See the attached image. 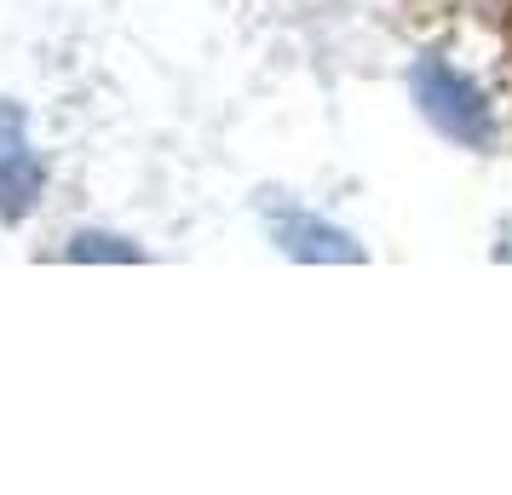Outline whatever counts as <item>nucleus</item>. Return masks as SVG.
Instances as JSON below:
<instances>
[{
	"label": "nucleus",
	"mask_w": 512,
	"mask_h": 495,
	"mask_svg": "<svg viewBox=\"0 0 512 495\" xmlns=\"http://www.w3.org/2000/svg\"><path fill=\"white\" fill-rule=\"evenodd\" d=\"M70 260H139L133 248H116V236H75Z\"/></svg>",
	"instance_id": "obj_4"
},
{
	"label": "nucleus",
	"mask_w": 512,
	"mask_h": 495,
	"mask_svg": "<svg viewBox=\"0 0 512 495\" xmlns=\"http://www.w3.org/2000/svg\"><path fill=\"white\" fill-rule=\"evenodd\" d=\"M41 196V162L24 144V116L12 104H0V213L24 219Z\"/></svg>",
	"instance_id": "obj_2"
},
{
	"label": "nucleus",
	"mask_w": 512,
	"mask_h": 495,
	"mask_svg": "<svg viewBox=\"0 0 512 495\" xmlns=\"http://www.w3.org/2000/svg\"><path fill=\"white\" fill-rule=\"evenodd\" d=\"M282 248L294 260H357V248H351L346 236L328 231V225H311L305 213H288L282 219Z\"/></svg>",
	"instance_id": "obj_3"
},
{
	"label": "nucleus",
	"mask_w": 512,
	"mask_h": 495,
	"mask_svg": "<svg viewBox=\"0 0 512 495\" xmlns=\"http://www.w3.org/2000/svg\"><path fill=\"white\" fill-rule=\"evenodd\" d=\"M415 98H420L426 121L438 127L443 139H455V144H489V104L472 93V81H461L449 64H438V58H420V64H415Z\"/></svg>",
	"instance_id": "obj_1"
}]
</instances>
